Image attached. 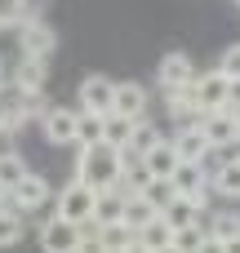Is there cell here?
Masks as SVG:
<instances>
[{"label":"cell","mask_w":240,"mask_h":253,"mask_svg":"<svg viewBox=\"0 0 240 253\" xmlns=\"http://www.w3.org/2000/svg\"><path fill=\"white\" fill-rule=\"evenodd\" d=\"M232 111H240V80H232Z\"/></svg>","instance_id":"cell-35"},{"label":"cell","mask_w":240,"mask_h":253,"mask_svg":"<svg viewBox=\"0 0 240 253\" xmlns=\"http://www.w3.org/2000/svg\"><path fill=\"white\" fill-rule=\"evenodd\" d=\"M94 209H98V191L85 187L80 178H71V182L53 196V213L67 218V222H76V227H89V222H94Z\"/></svg>","instance_id":"cell-2"},{"label":"cell","mask_w":240,"mask_h":253,"mask_svg":"<svg viewBox=\"0 0 240 253\" xmlns=\"http://www.w3.org/2000/svg\"><path fill=\"white\" fill-rule=\"evenodd\" d=\"M143 200H147L156 213H165V209L178 200V187H174V178H151V182H147V191H143Z\"/></svg>","instance_id":"cell-19"},{"label":"cell","mask_w":240,"mask_h":253,"mask_svg":"<svg viewBox=\"0 0 240 253\" xmlns=\"http://www.w3.org/2000/svg\"><path fill=\"white\" fill-rule=\"evenodd\" d=\"M200 227H205L214 240H240V213H214V218H200Z\"/></svg>","instance_id":"cell-22"},{"label":"cell","mask_w":240,"mask_h":253,"mask_svg":"<svg viewBox=\"0 0 240 253\" xmlns=\"http://www.w3.org/2000/svg\"><path fill=\"white\" fill-rule=\"evenodd\" d=\"M125 120H147V89L138 80H116V111Z\"/></svg>","instance_id":"cell-11"},{"label":"cell","mask_w":240,"mask_h":253,"mask_svg":"<svg viewBox=\"0 0 240 253\" xmlns=\"http://www.w3.org/2000/svg\"><path fill=\"white\" fill-rule=\"evenodd\" d=\"M143 165L151 169V178H174V169L183 165V160H178V151H174V138H160V142L143 156Z\"/></svg>","instance_id":"cell-15"},{"label":"cell","mask_w":240,"mask_h":253,"mask_svg":"<svg viewBox=\"0 0 240 253\" xmlns=\"http://www.w3.org/2000/svg\"><path fill=\"white\" fill-rule=\"evenodd\" d=\"M102 129H107V116L80 111V133H76V147H94V142H102Z\"/></svg>","instance_id":"cell-25"},{"label":"cell","mask_w":240,"mask_h":253,"mask_svg":"<svg viewBox=\"0 0 240 253\" xmlns=\"http://www.w3.org/2000/svg\"><path fill=\"white\" fill-rule=\"evenodd\" d=\"M174 236H178V231H174V227H169L165 218H151V222H147V227L138 231V240H143V245H147L151 253L169 249V245H174Z\"/></svg>","instance_id":"cell-20"},{"label":"cell","mask_w":240,"mask_h":253,"mask_svg":"<svg viewBox=\"0 0 240 253\" xmlns=\"http://www.w3.org/2000/svg\"><path fill=\"white\" fill-rule=\"evenodd\" d=\"M236 125H240V111H236Z\"/></svg>","instance_id":"cell-39"},{"label":"cell","mask_w":240,"mask_h":253,"mask_svg":"<svg viewBox=\"0 0 240 253\" xmlns=\"http://www.w3.org/2000/svg\"><path fill=\"white\" fill-rule=\"evenodd\" d=\"M4 205H9V187L0 182V209H4Z\"/></svg>","instance_id":"cell-37"},{"label":"cell","mask_w":240,"mask_h":253,"mask_svg":"<svg viewBox=\"0 0 240 253\" xmlns=\"http://www.w3.org/2000/svg\"><path fill=\"white\" fill-rule=\"evenodd\" d=\"M45 76H49V62H40V58H18L13 71H9V84L22 89V93H45Z\"/></svg>","instance_id":"cell-13"},{"label":"cell","mask_w":240,"mask_h":253,"mask_svg":"<svg viewBox=\"0 0 240 253\" xmlns=\"http://www.w3.org/2000/svg\"><path fill=\"white\" fill-rule=\"evenodd\" d=\"M134 125H138V120H125V116H107L102 142H107V147H116V151H125V147L134 142Z\"/></svg>","instance_id":"cell-21"},{"label":"cell","mask_w":240,"mask_h":253,"mask_svg":"<svg viewBox=\"0 0 240 253\" xmlns=\"http://www.w3.org/2000/svg\"><path fill=\"white\" fill-rule=\"evenodd\" d=\"M13 40H18V58H40V62H49L53 49H58V36H53V27H49L45 18H22V22L13 27Z\"/></svg>","instance_id":"cell-3"},{"label":"cell","mask_w":240,"mask_h":253,"mask_svg":"<svg viewBox=\"0 0 240 253\" xmlns=\"http://www.w3.org/2000/svg\"><path fill=\"white\" fill-rule=\"evenodd\" d=\"M22 213H13V209H0V249H13L18 240H22Z\"/></svg>","instance_id":"cell-27"},{"label":"cell","mask_w":240,"mask_h":253,"mask_svg":"<svg viewBox=\"0 0 240 253\" xmlns=\"http://www.w3.org/2000/svg\"><path fill=\"white\" fill-rule=\"evenodd\" d=\"M205 240H209V231H205V227H200V222H196V227H187V231H178V236H174V245H178V249H183V253H200V249H205Z\"/></svg>","instance_id":"cell-29"},{"label":"cell","mask_w":240,"mask_h":253,"mask_svg":"<svg viewBox=\"0 0 240 253\" xmlns=\"http://www.w3.org/2000/svg\"><path fill=\"white\" fill-rule=\"evenodd\" d=\"M209 191H218V196H227V200H240V160H223V169L209 178Z\"/></svg>","instance_id":"cell-18"},{"label":"cell","mask_w":240,"mask_h":253,"mask_svg":"<svg viewBox=\"0 0 240 253\" xmlns=\"http://www.w3.org/2000/svg\"><path fill=\"white\" fill-rule=\"evenodd\" d=\"M160 218H165V222H169L174 231H187V227H196V222L205 218V209H200L196 200H183V196H178V200H174V205H169V209H165Z\"/></svg>","instance_id":"cell-17"},{"label":"cell","mask_w":240,"mask_h":253,"mask_svg":"<svg viewBox=\"0 0 240 253\" xmlns=\"http://www.w3.org/2000/svg\"><path fill=\"white\" fill-rule=\"evenodd\" d=\"M125 209H129V196H120V191H98L94 227L102 231V227H116V222H125Z\"/></svg>","instance_id":"cell-16"},{"label":"cell","mask_w":240,"mask_h":253,"mask_svg":"<svg viewBox=\"0 0 240 253\" xmlns=\"http://www.w3.org/2000/svg\"><path fill=\"white\" fill-rule=\"evenodd\" d=\"M80 240H85V227H76V222H67L58 213L40 227V253H76Z\"/></svg>","instance_id":"cell-5"},{"label":"cell","mask_w":240,"mask_h":253,"mask_svg":"<svg viewBox=\"0 0 240 253\" xmlns=\"http://www.w3.org/2000/svg\"><path fill=\"white\" fill-rule=\"evenodd\" d=\"M80 111L111 116V111H116V80H107V76H85V80H80Z\"/></svg>","instance_id":"cell-9"},{"label":"cell","mask_w":240,"mask_h":253,"mask_svg":"<svg viewBox=\"0 0 240 253\" xmlns=\"http://www.w3.org/2000/svg\"><path fill=\"white\" fill-rule=\"evenodd\" d=\"M151 218H160V213H156V209H151V205H147L143 196H134V200H129V209H125V222H129L134 231H143V227H147Z\"/></svg>","instance_id":"cell-28"},{"label":"cell","mask_w":240,"mask_h":253,"mask_svg":"<svg viewBox=\"0 0 240 253\" xmlns=\"http://www.w3.org/2000/svg\"><path fill=\"white\" fill-rule=\"evenodd\" d=\"M156 80H160V93L165 89H192L196 80H200V71H196V62L187 58V53H165L160 58V67H156Z\"/></svg>","instance_id":"cell-7"},{"label":"cell","mask_w":240,"mask_h":253,"mask_svg":"<svg viewBox=\"0 0 240 253\" xmlns=\"http://www.w3.org/2000/svg\"><path fill=\"white\" fill-rule=\"evenodd\" d=\"M200 253H227V240H214V236H209V240H205V249Z\"/></svg>","instance_id":"cell-34"},{"label":"cell","mask_w":240,"mask_h":253,"mask_svg":"<svg viewBox=\"0 0 240 253\" xmlns=\"http://www.w3.org/2000/svg\"><path fill=\"white\" fill-rule=\"evenodd\" d=\"M205 138H209V147L214 151H223V147H240V125H236V111L227 107V111H214V116H205Z\"/></svg>","instance_id":"cell-10"},{"label":"cell","mask_w":240,"mask_h":253,"mask_svg":"<svg viewBox=\"0 0 240 253\" xmlns=\"http://www.w3.org/2000/svg\"><path fill=\"white\" fill-rule=\"evenodd\" d=\"M22 22V0H0V27H18Z\"/></svg>","instance_id":"cell-32"},{"label":"cell","mask_w":240,"mask_h":253,"mask_svg":"<svg viewBox=\"0 0 240 253\" xmlns=\"http://www.w3.org/2000/svg\"><path fill=\"white\" fill-rule=\"evenodd\" d=\"M98 236H102V245H107V253H125L129 245H134V240H138V231H134L129 222H116V227H102Z\"/></svg>","instance_id":"cell-24"},{"label":"cell","mask_w":240,"mask_h":253,"mask_svg":"<svg viewBox=\"0 0 240 253\" xmlns=\"http://www.w3.org/2000/svg\"><path fill=\"white\" fill-rule=\"evenodd\" d=\"M236 4H240V0H236Z\"/></svg>","instance_id":"cell-41"},{"label":"cell","mask_w":240,"mask_h":253,"mask_svg":"<svg viewBox=\"0 0 240 253\" xmlns=\"http://www.w3.org/2000/svg\"><path fill=\"white\" fill-rule=\"evenodd\" d=\"M27 173H31V169H27V156H18V151H4V156H0V182H4L9 191H13Z\"/></svg>","instance_id":"cell-23"},{"label":"cell","mask_w":240,"mask_h":253,"mask_svg":"<svg viewBox=\"0 0 240 253\" xmlns=\"http://www.w3.org/2000/svg\"><path fill=\"white\" fill-rule=\"evenodd\" d=\"M76 253H107V245H102V236H98L94 222L85 227V240H80V249H76Z\"/></svg>","instance_id":"cell-33"},{"label":"cell","mask_w":240,"mask_h":253,"mask_svg":"<svg viewBox=\"0 0 240 253\" xmlns=\"http://www.w3.org/2000/svg\"><path fill=\"white\" fill-rule=\"evenodd\" d=\"M53 196H58V191L45 182V173H27V178H22V182L9 191V205H4V209H13V213H22V218H27V213L45 209Z\"/></svg>","instance_id":"cell-4"},{"label":"cell","mask_w":240,"mask_h":253,"mask_svg":"<svg viewBox=\"0 0 240 253\" xmlns=\"http://www.w3.org/2000/svg\"><path fill=\"white\" fill-rule=\"evenodd\" d=\"M218 71H223L227 80H240V44H232V49L218 58Z\"/></svg>","instance_id":"cell-31"},{"label":"cell","mask_w":240,"mask_h":253,"mask_svg":"<svg viewBox=\"0 0 240 253\" xmlns=\"http://www.w3.org/2000/svg\"><path fill=\"white\" fill-rule=\"evenodd\" d=\"M125 253H151V249H147L143 240H134V245H129V249H125Z\"/></svg>","instance_id":"cell-36"},{"label":"cell","mask_w":240,"mask_h":253,"mask_svg":"<svg viewBox=\"0 0 240 253\" xmlns=\"http://www.w3.org/2000/svg\"><path fill=\"white\" fill-rule=\"evenodd\" d=\"M156 142H160V129H156L151 120H138V125H134V142H129L125 151H134V156H147Z\"/></svg>","instance_id":"cell-26"},{"label":"cell","mask_w":240,"mask_h":253,"mask_svg":"<svg viewBox=\"0 0 240 253\" xmlns=\"http://www.w3.org/2000/svg\"><path fill=\"white\" fill-rule=\"evenodd\" d=\"M18 98H22V116H27V120H36V125L53 111V107L45 102V93H22V89H18Z\"/></svg>","instance_id":"cell-30"},{"label":"cell","mask_w":240,"mask_h":253,"mask_svg":"<svg viewBox=\"0 0 240 253\" xmlns=\"http://www.w3.org/2000/svg\"><path fill=\"white\" fill-rule=\"evenodd\" d=\"M196 107L205 111V116H214V111H227L232 107V80L214 67V71H205L200 80H196Z\"/></svg>","instance_id":"cell-6"},{"label":"cell","mask_w":240,"mask_h":253,"mask_svg":"<svg viewBox=\"0 0 240 253\" xmlns=\"http://www.w3.org/2000/svg\"><path fill=\"white\" fill-rule=\"evenodd\" d=\"M40 133L49 147H76V133H80V111L71 107H53L45 120H40Z\"/></svg>","instance_id":"cell-8"},{"label":"cell","mask_w":240,"mask_h":253,"mask_svg":"<svg viewBox=\"0 0 240 253\" xmlns=\"http://www.w3.org/2000/svg\"><path fill=\"white\" fill-rule=\"evenodd\" d=\"M0 156H4V151H0Z\"/></svg>","instance_id":"cell-40"},{"label":"cell","mask_w":240,"mask_h":253,"mask_svg":"<svg viewBox=\"0 0 240 253\" xmlns=\"http://www.w3.org/2000/svg\"><path fill=\"white\" fill-rule=\"evenodd\" d=\"M174 151H178V160H183V165H200L214 147H209V138H205V129H200V125H183V129L174 133Z\"/></svg>","instance_id":"cell-12"},{"label":"cell","mask_w":240,"mask_h":253,"mask_svg":"<svg viewBox=\"0 0 240 253\" xmlns=\"http://www.w3.org/2000/svg\"><path fill=\"white\" fill-rule=\"evenodd\" d=\"M174 187H178L183 200L209 196V173H205V165H178V169H174Z\"/></svg>","instance_id":"cell-14"},{"label":"cell","mask_w":240,"mask_h":253,"mask_svg":"<svg viewBox=\"0 0 240 253\" xmlns=\"http://www.w3.org/2000/svg\"><path fill=\"white\" fill-rule=\"evenodd\" d=\"M85 187L94 191H116L120 178H125V156L107 142H94V147H76V173Z\"/></svg>","instance_id":"cell-1"},{"label":"cell","mask_w":240,"mask_h":253,"mask_svg":"<svg viewBox=\"0 0 240 253\" xmlns=\"http://www.w3.org/2000/svg\"><path fill=\"white\" fill-rule=\"evenodd\" d=\"M160 253H183V249H178V245H169V249H160Z\"/></svg>","instance_id":"cell-38"}]
</instances>
